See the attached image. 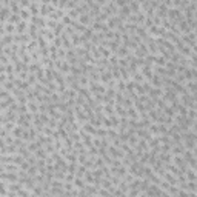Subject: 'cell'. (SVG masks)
<instances>
[{
    "label": "cell",
    "instance_id": "3957f363",
    "mask_svg": "<svg viewBox=\"0 0 197 197\" xmlns=\"http://www.w3.org/2000/svg\"><path fill=\"white\" fill-rule=\"evenodd\" d=\"M3 28H5V33H6V34H16V25H14V23L5 22V23H3Z\"/></svg>",
    "mask_w": 197,
    "mask_h": 197
},
{
    "label": "cell",
    "instance_id": "7a4b0ae2",
    "mask_svg": "<svg viewBox=\"0 0 197 197\" xmlns=\"http://www.w3.org/2000/svg\"><path fill=\"white\" fill-rule=\"evenodd\" d=\"M28 9H29L31 16H39V14H40V5H39V3L31 2V3H29V6H28Z\"/></svg>",
    "mask_w": 197,
    "mask_h": 197
},
{
    "label": "cell",
    "instance_id": "ba28073f",
    "mask_svg": "<svg viewBox=\"0 0 197 197\" xmlns=\"http://www.w3.org/2000/svg\"><path fill=\"white\" fill-rule=\"evenodd\" d=\"M26 82H28L31 86H34V85L37 83V75L34 74V72H29V74H28V77H26Z\"/></svg>",
    "mask_w": 197,
    "mask_h": 197
},
{
    "label": "cell",
    "instance_id": "52a82bcc",
    "mask_svg": "<svg viewBox=\"0 0 197 197\" xmlns=\"http://www.w3.org/2000/svg\"><path fill=\"white\" fill-rule=\"evenodd\" d=\"M72 183H74V186H75L77 189H82V188L86 185V183H85V180L82 179V177H74V182H72Z\"/></svg>",
    "mask_w": 197,
    "mask_h": 197
},
{
    "label": "cell",
    "instance_id": "8992f818",
    "mask_svg": "<svg viewBox=\"0 0 197 197\" xmlns=\"http://www.w3.org/2000/svg\"><path fill=\"white\" fill-rule=\"evenodd\" d=\"M34 156H36L37 159H46V157H48L49 154H48V153L45 151V148H43V146H40V148L37 149L36 153H34Z\"/></svg>",
    "mask_w": 197,
    "mask_h": 197
},
{
    "label": "cell",
    "instance_id": "30bf717a",
    "mask_svg": "<svg viewBox=\"0 0 197 197\" xmlns=\"http://www.w3.org/2000/svg\"><path fill=\"white\" fill-rule=\"evenodd\" d=\"M60 22H62L63 25H68V26H71L72 22H74V18H71L70 16H68V14H65V16L62 17V20H60Z\"/></svg>",
    "mask_w": 197,
    "mask_h": 197
},
{
    "label": "cell",
    "instance_id": "7c38bea8",
    "mask_svg": "<svg viewBox=\"0 0 197 197\" xmlns=\"http://www.w3.org/2000/svg\"><path fill=\"white\" fill-rule=\"evenodd\" d=\"M6 80H8V79H6V74H0V85H3Z\"/></svg>",
    "mask_w": 197,
    "mask_h": 197
},
{
    "label": "cell",
    "instance_id": "6da1fadb",
    "mask_svg": "<svg viewBox=\"0 0 197 197\" xmlns=\"http://www.w3.org/2000/svg\"><path fill=\"white\" fill-rule=\"evenodd\" d=\"M28 20H20L18 23H16V34H22V33H28Z\"/></svg>",
    "mask_w": 197,
    "mask_h": 197
},
{
    "label": "cell",
    "instance_id": "9c48e42d",
    "mask_svg": "<svg viewBox=\"0 0 197 197\" xmlns=\"http://www.w3.org/2000/svg\"><path fill=\"white\" fill-rule=\"evenodd\" d=\"M20 20H22V18H20V16H18V14H11V16L8 17V20H6V22H9V23H14V25H16V23H18Z\"/></svg>",
    "mask_w": 197,
    "mask_h": 197
},
{
    "label": "cell",
    "instance_id": "5b68a950",
    "mask_svg": "<svg viewBox=\"0 0 197 197\" xmlns=\"http://www.w3.org/2000/svg\"><path fill=\"white\" fill-rule=\"evenodd\" d=\"M18 16L22 20H29L31 17V13H29V9L28 8H20V11H18Z\"/></svg>",
    "mask_w": 197,
    "mask_h": 197
},
{
    "label": "cell",
    "instance_id": "8fae6325",
    "mask_svg": "<svg viewBox=\"0 0 197 197\" xmlns=\"http://www.w3.org/2000/svg\"><path fill=\"white\" fill-rule=\"evenodd\" d=\"M74 177H75V174H72V173H68L66 171V174H65V179H63V182H74Z\"/></svg>",
    "mask_w": 197,
    "mask_h": 197
},
{
    "label": "cell",
    "instance_id": "277c9868",
    "mask_svg": "<svg viewBox=\"0 0 197 197\" xmlns=\"http://www.w3.org/2000/svg\"><path fill=\"white\" fill-rule=\"evenodd\" d=\"M149 83H151V86L162 88V77H160V75H157V74H154V75H153V79L149 80Z\"/></svg>",
    "mask_w": 197,
    "mask_h": 197
}]
</instances>
